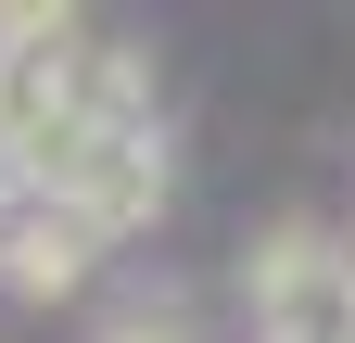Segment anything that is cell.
<instances>
[{
  "label": "cell",
  "mask_w": 355,
  "mask_h": 343,
  "mask_svg": "<svg viewBox=\"0 0 355 343\" xmlns=\"http://www.w3.org/2000/svg\"><path fill=\"white\" fill-rule=\"evenodd\" d=\"M241 306H254V343H355V254L343 229L292 217L241 254Z\"/></svg>",
  "instance_id": "obj_1"
},
{
  "label": "cell",
  "mask_w": 355,
  "mask_h": 343,
  "mask_svg": "<svg viewBox=\"0 0 355 343\" xmlns=\"http://www.w3.org/2000/svg\"><path fill=\"white\" fill-rule=\"evenodd\" d=\"M165 127L153 115H114V127H89V140L64 153V178H51V203H64V217H89V229H102V242H127V229H153L165 217Z\"/></svg>",
  "instance_id": "obj_2"
},
{
  "label": "cell",
  "mask_w": 355,
  "mask_h": 343,
  "mask_svg": "<svg viewBox=\"0 0 355 343\" xmlns=\"http://www.w3.org/2000/svg\"><path fill=\"white\" fill-rule=\"evenodd\" d=\"M102 254H114V242L89 229V217H64L51 191H26V203H13V242H0V292H38V306H51V292H76Z\"/></svg>",
  "instance_id": "obj_3"
},
{
  "label": "cell",
  "mask_w": 355,
  "mask_h": 343,
  "mask_svg": "<svg viewBox=\"0 0 355 343\" xmlns=\"http://www.w3.org/2000/svg\"><path fill=\"white\" fill-rule=\"evenodd\" d=\"M89 343H203V318H191V292H165V280H153V292H114Z\"/></svg>",
  "instance_id": "obj_4"
},
{
  "label": "cell",
  "mask_w": 355,
  "mask_h": 343,
  "mask_svg": "<svg viewBox=\"0 0 355 343\" xmlns=\"http://www.w3.org/2000/svg\"><path fill=\"white\" fill-rule=\"evenodd\" d=\"M13 203H26V191H0V242H13Z\"/></svg>",
  "instance_id": "obj_5"
},
{
  "label": "cell",
  "mask_w": 355,
  "mask_h": 343,
  "mask_svg": "<svg viewBox=\"0 0 355 343\" xmlns=\"http://www.w3.org/2000/svg\"><path fill=\"white\" fill-rule=\"evenodd\" d=\"M343 254H355V229H343Z\"/></svg>",
  "instance_id": "obj_6"
}]
</instances>
